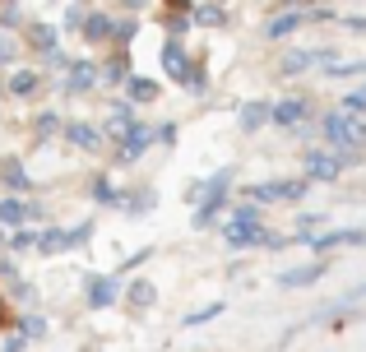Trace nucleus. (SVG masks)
Instances as JSON below:
<instances>
[{
  "label": "nucleus",
  "instance_id": "1",
  "mask_svg": "<svg viewBox=\"0 0 366 352\" xmlns=\"http://www.w3.org/2000/svg\"><path fill=\"white\" fill-rule=\"evenodd\" d=\"M223 236H227V246H269L264 227H259V213H255L250 204H242L237 213H227Z\"/></svg>",
  "mask_w": 366,
  "mask_h": 352
},
{
  "label": "nucleus",
  "instance_id": "2",
  "mask_svg": "<svg viewBox=\"0 0 366 352\" xmlns=\"http://www.w3.org/2000/svg\"><path fill=\"white\" fill-rule=\"evenodd\" d=\"M325 135H330V144H339L343 154H352V149L366 144V121L352 116V111H330V116H325Z\"/></svg>",
  "mask_w": 366,
  "mask_h": 352
},
{
  "label": "nucleus",
  "instance_id": "3",
  "mask_svg": "<svg viewBox=\"0 0 366 352\" xmlns=\"http://www.w3.org/2000/svg\"><path fill=\"white\" fill-rule=\"evenodd\" d=\"M255 204H278V199H302L306 195V176L302 181H259V186L246 190Z\"/></svg>",
  "mask_w": 366,
  "mask_h": 352
},
{
  "label": "nucleus",
  "instance_id": "4",
  "mask_svg": "<svg viewBox=\"0 0 366 352\" xmlns=\"http://www.w3.org/2000/svg\"><path fill=\"white\" fill-rule=\"evenodd\" d=\"M153 139H158V130H153V126H144V121H139V126H134L125 139H117V163H134V158H139L144 149L153 144Z\"/></svg>",
  "mask_w": 366,
  "mask_h": 352
},
{
  "label": "nucleus",
  "instance_id": "5",
  "mask_svg": "<svg viewBox=\"0 0 366 352\" xmlns=\"http://www.w3.org/2000/svg\"><path fill=\"white\" fill-rule=\"evenodd\" d=\"M306 181H334L343 172V158L339 154H325V149H311V154H306Z\"/></svg>",
  "mask_w": 366,
  "mask_h": 352
},
{
  "label": "nucleus",
  "instance_id": "6",
  "mask_svg": "<svg viewBox=\"0 0 366 352\" xmlns=\"http://www.w3.org/2000/svg\"><path fill=\"white\" fill-rule=\"evenodd\" d=\"M117 297H121V278H117V273H107V278H89V306L93 311L117 306Z\"/></svg>",
  "mask_w": 366,
  "mask_h": 352
},
{
  "label": "nucleus",
  "instance_id": "7",
  "mask_svg": "<svg viewBox=\"0 0 366 352\" xmlns=\"http://www.w3.org/2000/svg\"><path fill=\"white\" fill-rule=\"evenodd\" d=\"M0 186H5L9 195H28V190H33V176L24 172L19 158H5V163H0Z\"/></svg>",
  "mask_w": 366,
  "mask_h": 352
},
{
  "label": "nucleus",
  "instance_id": "8",
  "mask_svg": "<svg viewBox=\"0 0 366 352\" xmlns=\"http://www.w3.org/2000/svg\"><path fill=\"white\" fill-rule=\"evenodd\" d=\"M28 218H37V204H28V199H19V195L0 199V227H19V223H28Z\"/></svg>",
  "mask_w": 366,
  "mask_h": 352
},
{
  "label": "nucleus",
  "instance_id": "9",
  "mask_svg": "<svg viewBox=\"0 0 366 352\" xmlns=\"http://www.w3.org/2000/svg\"><path fill=\"white\" fill-rule=\"evenodd\" d=\"M162 65H167L172 79L186 84V79H190V56H186V42H167V46H162Z\"/></svg>",
  "mask_w": 366,
  "mask_h": 352
},
{
  "label": "nucleus",
  "instance_id": "10",
  "mask_svg": "<svg viewBox=\"0 0 366 352\" xmlns=\"http://www.w3.org/2000/svg\"><path fill=\"white\" fill-rule=\"evenodd\" d=\"M306 98H283V102H274V126H302L306 121Z\"/></svg>",
  "mask_w": 366,
  "mask_h": 352
},
{
  "label": "nucleus",
  "instance_id": "11",
  "mask_svg": "<svg viewBox=\"0 0 366 352\" xmlns=\"http://www.w3.org/2000/svg\"><path fill=\"white\" fill-rule=\"evenodd\" d=\"M93 84H98V65H93V61H74L70 74H65V89L84 93V89H93Z\"/></svg>",
  "mask_w": 366,
  "mask_h": 352
},
{
  "label": "nucleus",
  "instance_id": "12",
  "mask_svg": "<svg viewBox=\"0 0 366 352\" xmlns=\"http://www.w3.org/2000/svg\"><path fill=\"white\" fill-rule=\"evenodd\" d=\"M134 126H139V121H134L130 102H117V107H112V116H107V135H112V139H125Z\"/></svg>",
  "mask_w": 366,
  "mask_h": 352
},
{
  "label": "nucleus",
  "instance_id": "13",
  "mask_svg": "<svg viewBox=\"0 0 366 352\" xmlns=\"http://www.w3.org/2000/svg\"><path fill=\"white\" fill-rule=\"evenodd\" d=\"M84 37H89V42H107V37H117V19H112V14H89V19H84Z\"/></svg>",
  "mask_w": 366,
  "mask_h": 352
},
{
  "label": "nucleus",
  "instance_id": "14",
  "mask_svg": "<svg viewBox=\"0 0 366 352\" xmlns=\"http://www.w3.org/2000/svg\"><path fill=\"white\" fill-rule=\"evenodd\" d=\"M65 139H70L74 149H98L102 144V135L89 126V121H70V126H65Z\"/></svg>",
  "mask_w": 366,
  "mask_h": 352
},
{
  "label": "nucleus",
  "instance_id": "15",
  "mask_svg": "<svg viewBox=\"0 0 366 352\" xmlns=\"http://www.w3.org/2000/svg\"><path fill=\"white\" fill-rule=\"evenodd\" d=\"M264 121H274V102H246V107H242V126L246 130H259V126H264Z\"/></svg>",
  "mask_w": 366,
  "mask_h": 352
},
{
  "label": "nucleus",
  "instance_id": "16",
  "mask_svg": "<svg viewBox=\"0 0 366 352\" xmlns=\"http://www.w3.org/2000/svg\"><path fill=\"white\" fill-rule=\"evenodd\" d=\"M125 93H130V102H153V98H158V84H153V79H144V74H130Z\"/></svg>",
  "mask_w": 366,
  "mask_h": 352
},
{
  "label": "nucleus",
  "instance_id": "17",
  "mask_svg": "<svg viewBox=\"0 0 366 352\" xmlns=\"http://www.w3.org/2000/svg\"><path fill=\"white\" fill-rule=\"evenodd\" d=\"M190 19L204 28H218V24H227V9L223 5H190Z\"/></svg>",
  "mask_w": 366,
  "mask_h": 352
},
{
  "label": "nucleus",
  "instance_id": "18",
  "mask_svg": "<svg viewBox=\"0 0 366 352\" xmlns=\"http://www.w3.org/2000/svg\"><path fill=\"white\" fill-rule=\"evenodd\" d=\"M28 37H33V46L42 56H56V28L51 24H33V28H28Z\"/></svg>",
  "mask_w": 366,
  "mask_h": 352
},
{
  "label": "nucleus",
  "instance_id": "19",
  "mask_svg": "<svg viewBox=\"0 0 366 352\" xmlns=\"http://www.w3.org/2000/svg\"><path fill=\"white\" fill-rule=\"evenodd\" d=\"M320 273H325V264H306V269H292V273H283L278 283H283V288H306V283H315Z\"/></svg>",
  "mask_w": 366,
  "mask_h": 352
},
{
  "label": "nucleus",
  "instance_id": "20",
  "mask_svg": "<svg viewBox=\"0 0 366 352\" xmlns=\"http://www.w3.org/2000/svg\"><path fill=\"white\" fill-rule=\"evenodd\" d=\"M153 297H158V292H153V283L149 278H139V283H130V292H125V301H130L134 311H144V306H153Z\"/></svg>",
  "mask_w": 366,
  "mask_h": 352
},
{
  "label": "nucleus",
  "instance_id": "21",
  "mask_svg": "<svg viewBox=\"0 0 366 352\" xmlns=\"http://www.w3.org/2000/svg\"><path fill=\"white\" fill-rule=\"evenodd\" d=\"M102 74H107V84H130V56L117 51V56L107 61V70H102Z\"/></svg>",
  "mask_w": 366,
  "mask_h": 352
},
{
  "label": "nucleus",
  "instance_id": "22",
  "mask_svg": "<svg viewBox=\"0 0 366 352\" xmlns=\"http://www.w3.org/2000/svg\"><path fill=\"white\" fill-rule=\"evenodd\" d=\"M37 84H42V79H37L33 70H19L14 79H9V93H14V98H33V93H37Z\"/></svg>",
  "mask_w": 366,
  "mask_h": 352
},
{
  "label": "nucleus",
  "instance_id": "23",
  "mask_svg": "<svg viewBox=\"0 0 366 352\" xmlns=\"http://www.w3.org/2000/svg\"><path fill=\"white\" fill-rule=\"evenodd\" d=\"M56 130H61V116H56V111H42V116H33V135H37V139H51Z\"/></svg>",
  "mask_w": 366,
  "mask_h": 352
},
{
  "label": "nucleus",
  "instance_id": "24",
  "mask_svg": "<svg viewBox=\"0 0 366 352\" xmlns=\"http://www.w3.org/2000/svg\"><path fill=\"white\" fill-rule=\"evenodd\" d=\"M315 61H325V51H292V56L283 61V70L297 74V70H306V65H315Z\"/></svg>",
  "mask_w": 366,
  "mask_h": 352
},
{
  "label": "nucleus",
  "instance_id": "25",
  "mask_svg": "<svg viewBox=\"0 0 366 352\" xmlns=\"http://www.w3.org/2000/svg\"><path fill=\"white\" fill-rule=\"evenodd\" d=\"M93 199H98V204H121V190L112 186L107 176H98V181H93Z\"/></svg>",
  "mask_w": 366,
  "mask_h": 352
},
{
  "label": "nucleus",
  "instance_id": "26",
  "mask_svg": "<svg viewBox=\"0 0 366 352\" xmlns=\"http://www.w3.org/2000/svg\"><path fill=\"white\" fill-rule=\"evenodd\" d=\"M302 19H306V14H278L274 24H269V37H287L297 24H302Z\"/></svg>",
  "mask_w": 366,
  "mask_h": 352
},
{
  "label": "nucleus",
  "instance_id": "27",
  "mask_svg": "<svg viewBox=\"0 0 366 352\" xmlns=\"http://www.w3.org/2000/svg\"><path fill=\"white\" fill-rule=\"evenodd\" d=\"M42 334H46V320H42V316H24V325H19V338L28 343V338H42Z\"/></svg>",
  "mask_w": 366,
  "mask_h": 352
},
{
  "label": "nucleus",
  "instance_id": "28",
  "mask_svg": "<svg viewBox=\"0 0 366 352\" xmlns=\"http://www.w3.org/2000/svg\"><path fill=\"white\" fill-rule=\"evenodd\" d=\"M343 111H352V116H362V111H366V89L348 93V98H343Z\"/></svg>",
  "mask_w": 366,
  "mask_h": 352
},
{
  "label": "nucleus",
  "instance_id": "29",
  "mask_svg": "<svg viewBox=\"0 0 366 352\" xmlns=\"http://www.w3.org/2000/svg\"><path fill=\"white\" fill-rule=\"evenodd\" d=\"M214 316H223V301H214V306H204V311H195V316H186V325H204V320H214Z\"/></svg>",
  "mask_w": 366,
  "mask_h": 352
},
{
  "label": "nucleus",
  "instance_id": "30",
  "mask_svg": "<svg viewBox=\"0 0 366 352\" xmlns=\"http://www.w3.org/2000/svg\"><path fill=\"white\" fill-rule=\"evenodd\" d=\"M84 19H89V9H84V5H65V24H70V28H79Z\"/></svg>",
  "mask_w": 366,
  "mask_h": 352
},
{
  "label": "nucleus",
  "instance_id": "31",
  "mask_svg": "<svg viewBox=\"0 0 366 352\" xmlns=\"http://www.w3.org/2000/svg\"><path fill=\"white\" fill-rule=\"evenodd\" d=\"M19 24V5H5L0 9V28H14Z\"/></svg>",
  "mask_w": 366,
  "mask_h": 352
},
{
  "label": "nucleus",
  "instance_id": "32",
  "mask_svg": "<svg viewBox=\"0 0 366 352\" xmlns=\"http://www.w3.org/2000/svg\"><path fill=\"white\" fill-rule=\"evenodd\" d=\"M9 246H14V251H28V246H37V236H28V232H14V236H9Z\"/></svg>",
  "mask_w": 366,
  "mask_h": 352
},
{
  "label": "nucleus",
  "instance_id": "33",
  "mask_svg": "<svg viewBox=\"0 0 366 352\" xmlns=\"http://www.w3.org/2000/svg\"><path fill=\"white\" fill-rule=\"evenodd\" d=\"M0 61H14V46H9V37L0 33Z\"/></svg>",
  "mask_w": 366,
  "mask_h": 352
},
{
  "label": "nucleus",
  "instance_id": "34",
  "mask_svg": "<svg viewBox=\"0 0 366 352\" xmlns=\"http://www.w3.org/2000/svg\"><path fill=\"white\" fill-rule=\"evenodd\" d=\"M0 348H5V352H24L28 343H24V338H19V334H14V338H5V343H0Z\"/></svg>",
  "mask_w": 366,
  "mask_h": 352
},
{
  "label": "nucleus",
  "instance_id": "35",
  "mask_svg": "<svg viewBox=\"0 0 366 352\" xmlns=\"http://www.w3.org/2000/svg\"><path fill=\"white\" fill-rule=\"evenodd\" d=\"M0 241H5V227H0Z\"/></svg>",
  "mask_w": 366,
  "mask_h": 352
}]
</instances>
